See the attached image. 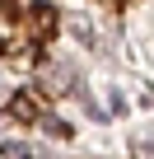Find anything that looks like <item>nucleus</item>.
<instances>
[{
  "label": "nucleus",
  "mask_w": 154,
  "mask_h": 159,
  "mask_svg": "<svg viewBox=\"0 0 154 159\" xmlns=\"http://www.w3.org/2000/svg\"><path fill=\"white\" fill-rule=\"evenodd\" d=\"M14 117H24V122H33L37 117V94H14V108H10Z\"/></svg>",
  "instance_id": "obj_1"
},
{
  "label": "nucleus",
  "mask_w": 154,
  "mask_h": 159,
  "mask_svg": "<svg viewBox=\"0 0 154 159\" xmlns=\"http://www.w3.org/2000/svg\"><path fill=\"white\" fill-rule=\"evenodd\" d=\"M33 24H37V33H51V24H56V10H51V5H33Z\"/></svg>",
  "instance_id": "obj_2"
}]
</instances>
